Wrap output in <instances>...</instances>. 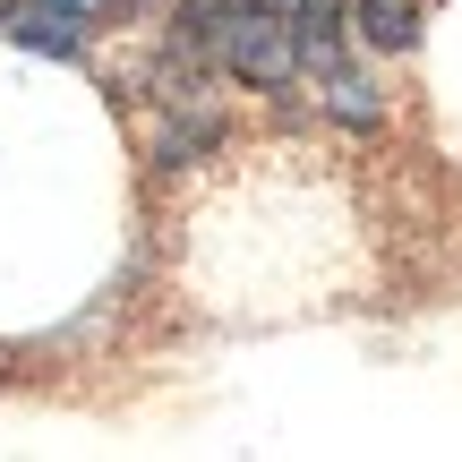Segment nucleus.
Masks as SVG:
<instances>
[{
  "instance_id": "f257e3e1",
  "label": "nucleus",
  "mask_w": 462,
  "mask_h": 462,
  "mask_svg": "<svg viewBox=\"0 0 462 462\" xmlns=\"http://www.w3.org/2000/svg\"><path fill=\"white\" fill-rule=\"evenodd\" d=\"M112 17H129V0H26V9L9 17V34L26 51H86V34H103Z\"/></svg>"
},
{
  "instance_id": "7ed1b4c3",
  "label": "nucleus",
  "mask_w": 462,
  "mask_h": 462,
  "mask_svg": "<svg viewBox=\"0 0 462 462\" xmlns=\"http://www.w3.org/2000/svg\"><path fill=\"white\" fill-rule=\"evenodd\" d=\"M129 9H146V0H129Z\"/></svg>"
},
{
  "instance_id": "f03ea898",
  "label": "nucleus",
  "mask_w": 462,
  "mask_h": 462,
  "mask_svg": "<svg viewBox=\"0 0 462 462\" xmlns=\"http://www.w3.org/2000/svg\"><path fill=\"white\" fill-rule=\"evenodd\" d=\"M343 17H360V34L377 51H411L420 43V9L411 0H343Z\"/></svg>"
}]
</instances>
